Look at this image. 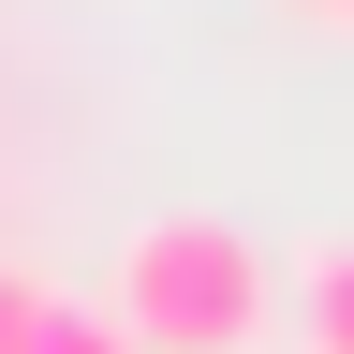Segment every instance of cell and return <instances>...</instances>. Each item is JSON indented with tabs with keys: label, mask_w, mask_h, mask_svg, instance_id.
<instances>
[{
	"label": "cell",
	"mask_w": 354,
	"mask_h": 354,
	"mask_svg": "<svg viewBox=\"0 0 354 354\" xmlns=\"http://www.w3.org/2000/svg\"><path fill=\"white\" fill-rule=\"evenodd\" d=\"M30 325H44V281H30V266H0V354H30Z\"/></svg>",
	"instance_id": "obj_4"
},
{
	"label": "cell",
	"mask_w": 354,
	"mask_h": 354,
	"mask_svg": "<svg viewBox=\"0 0 354 354\" xmlns=\"http://www.w3.org/2000/svg\"><path fill=\"white\" fill-rule=\"evenodd\" d=\"M295 310H310V354H354V236H325V251H310Z\"/></svg>",
	"instance_id": "obj_2"
},
{
	"label": "cell",
	"mask_w": 354,
	"mask_h": 354,
	"mask_svg": "<svg viewBox=\"0 0 354 354\" xmlns=\"http://www.w3.org/2000/svg\"><path fill=\"white\" fill-rule=\"evenodd\" d=\"M325 15H354V0H325Z\"/></svg>",
	"instance_id": "obj_5"
},
{
	"label": "cell",
	"mask_w": 354,
	"mask_h": 354,
	"mask_svg": "<svg viewBox=\"0 0 354 354\" xmlns=\"http://www.w3.org/2000/svg\"><path fill=\"white\" fill-rule=\"evenodd\" d=\"M104 310H118L148 354H251V339H266V251L236 236V221H207V207H162V221L118 236Z\"/></svg>",
	"instance_id": "obj_1"
},
{
	"label": "cell",
	"mask_w": 354,
	"mask_h": 354,
	"mask_svg": "<svg viewBox=\"0 0 354 354\" xmlns=\"http://www.w3.org/2000/svg\"><path fill=\"white\" fill-rule=\"evenodd\" d=\"M30 354H148V339H133V325H118L104 295H44V325H30Z\"/></svg>",
	"instance_id": "obj_3"
}]
</instances>
